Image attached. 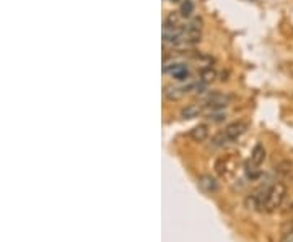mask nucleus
<instances>
[{"instance_id":"nucleus-1","label":"nucleus","mask_w":293,"mask_h":242,"mask_svg":"<svg viewBox=\"0 0 293 242\" xmlns=\"http://www.w3.org/2000/svg\"><path fill=\"white\" fill-rule=\"evenodd\" d=\"M285 195H287V185L283 182H274L253 195L254 207L261 211L272 213L277 208H280V205L285 200Z\"/></svg>"},{"instance_id":"nucleus-2","label":"nucleus","mask_w":293,"mask_h":242,"mask_svg":"<svg viewBox=\"0 0 293 242\" xmlns=\"http://www.w3.org/2000/svg\"><path fill=\"white\" fill-rule=\"evenodd\" d=\"M163 74L170 75L173 80H176L177 83H188V82H191V77H192V71H191L189 65L184 64V62H181V60L168 62L165 59Z\"/></svg>"},{"instance_id":"nucleus-3","label":"nucleus","mask_w":293,"mask_h":242,"mask_svg":"<svg viewBox=\"0 0 293 242\" xmlns=\"http://www.w3.org/2000/svg\"><path fill=\"white\" fill-rule=\"evenodd\" d=\"M239 155L236 153H228L225 156H220L217 159V163H215V171L220 177H223V179H228V177H232L236 171V166H238V158Z\"/></svg>"},{"instance_id":"nucleus-4","label":"nucleus","mask_w":293,"mask_h":242,"mask_svg":"<svg viewBox=\"0 0 293 242\" xmlns=\"http://www.w3.org/2000/svg\"><path fill=\"white\" fill-rule=\"evenodd\" d=\"M232 101V96L223 94V93H209L204 96L202 104L204 109H207L209 112L212 111H223L225 107Z\"/></svg>"},{"instance_id":"nucleus-5","label":"nucleus","mask_w":293,"mask_h":242,"mask_svg":"<svg viewBox=\"0 0 293 242\" xmlns=\"http://www.w3.org/2000/svg\"><path fill=\"white\" fill-rule=\"evenodd\" d=\"M188 93H191V82L181 83L179 86H165L163 96L166 101H179Z\"/></svg>"},{"instance_id":"nucleus-6","label":"nucleus","mask_w":293,"mask_h":242,"mask_svg":"<svg viewBox=\"0 0 293 242\" xmlns=\"http://www.w3.org/2000/svg\"><path fill=\"white\" fill-rule=\"evenodd\" d=\"M244 132H246V124H243V122H233V124L227 125V129L221 133L225 135V140L228 143H233V141H236L239 137H241Z\"/></svg>"},{"instance_id":"nucleus-7","label":"nucleus","mask_w":293,"mask_h":242,"mask_svg":"<svg viewBox=\"0 0 293 242\" xmlns=\"http://www.w3.org/2000/svg\"><path fill=\"white\" fill-rule=\"evenodd\" d=\"M210 135V130H209V125L207 124H199V125H195V127L189 132V137L194 140V141H197V143H202V141H206Z\"/></svg>"},{"instance_id":"nucleus-8","label":"nucleus","mask_w":293,"mask_h":242,"mask_svg":"<svg viewBox=\"0 0 293 242\" xmlns=\"http://www.w3.org/2000/svg\"><path fill=\"white\" fill-rule=\"evenodd\" d=\"M204 112V104L202 103H192V104H188L186 107L181 109V117L183 119H195L199 117V115Z\"/></svg>"},{"instance_id":"nucleus-9","label":"nucleus","mask_w":293,"mask_h":242,"mask_svg":"<svg viewBox=\"0 0 293 242\" xmlns=\"http://www.w3.org/2000/svg\"><path fill=\"white\" fill-rule=\"evenodd\" d=\"M199 187L206 193H212V192H217L218 182L212 176H200L199 177Z\"/></svg>"},{"instance_id":"nucleus-10","label":"nucleus","mask_w":293,"mask_h":242,"mask_svg":"<svg viewBox=\"0 0 293 242\" xmlns=\"http://www.w3.org/2000/svg\"><path fill=\"white\" fill-rule=\"evenodd\" d=\"M250 161L253 164H256V166H259L261 167V164L265 161V148H264V145H261V143H257V145L253 148V151H251V158H250Z\"/></svg>"},{"instance_id":"nucleus-11","label":"nucleus","mask_w":293,"mask_h":242,"mask_svg":"<svg viewBox=\"0 0 293 242\" xmlns=\"http://www.w3.org/2000/svg\"><path fill=\"white\" fill-rule=\"evenodd\" d=\"M244 173H246L247 179H251V181H256V179L261 176V167L256 166V164H253L251 161L247 159L246 164H244Z\"/></svg>"},{"instance_id":"nucleus-12","label":"nucleus","mask_w":293,"mask_h":242,"mask_svg":"<svg viewBox=\"0 0 293 242\" xmlns=\"http://www.w3.org/2000/svg\"><path fill=\"white\" fill-rule=\"evenodd\" d=\"M194 13V2L192 0H183L181 8H179V15L183 18H191Z\"/></svg>"},{"instance_id":"nucleus-13","label":"nucleus","mask_w":293,"mask_h":242,"mask_svg":"<svg viewBox=\"0 0 293 242\" xmlns=\"http://www.w3.org/2000/svg\"><path fill=\"white\" fill-rule=\"evenodd\" d=\"M215 78H217V71L212 67H204L200 70V80H202V82L210 83V82H214Z\"/></svg>"},{"instance_id":"nucleus-14","label":"nucleus","mask_w":293,"mask_h":242,"mask_svg":"<svg viewBox=\"0 0 293 242\" xmlns=\"http://www.w3.org/2000/svg\"><path fill=\"white\" fill-rule=\"evenodd\" d=\"M209 119L212 122H223L227 119V114L223 111H212L209 112Z\"/></svg>"},{"instance_id":"nucleus-15","label":"nucleus","mask_w":293,"mask_h":242,"mask_svg":"<svg viewBox=\"0 0 293 242\" xmlns=\"http://www.w3.org/2000/svg\"><path fill=\"white\" fill-rule=\"evenodd\" d=\"M280 242H293V229H290L288 232H285V234L282 236Z\"/></svg>"},{"instance_id":"nucleus-16","label":"nucleus","mask_w":293,"mask_h":242,"mask_svg":"<svg viewBox=\"0 0 293 242\" xmlns=\"http://www.w3.org/2000/svg\"><path fill=\"white\" fill-rule=\"evenodd\" d=\"M170 2H176L177 4V2H183V0H170Z\"/></svg>"},{"instance_id":"nucleus-17","label":"nucleus","mask_w":293,"mask_h":242,"mask_svg":"<svg viewBox=\"0 0 293 242\" xmlns=\"http://www.w3.org/2000/svg\"><path fill=\"white\" fill-rule=\"evenodd\" d=\"M290 211H293V203H291V207H290Z\"/></svg>"}]
</instances>
